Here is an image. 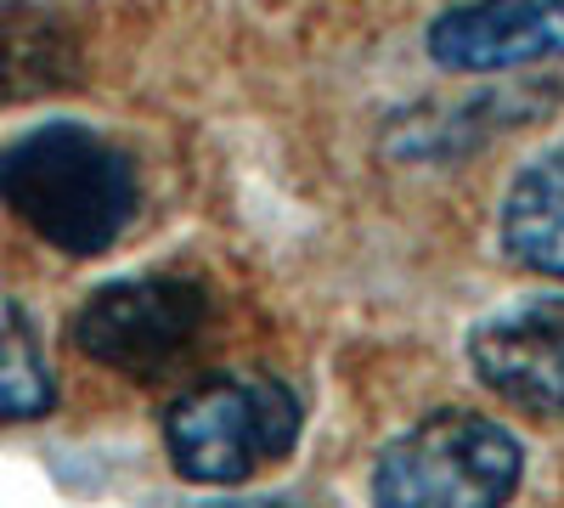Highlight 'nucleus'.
<instances>
[{
  "instance_id": "f257e3e1",
  "label": "nucleus",
  "mask_w": 564,
  "mask_h": 508,
  "mask_svg": "<svg viewBox=\"0 0 564 508\" xmlns=\"http://www.w3.org/2000/svg\"><path fill=\"white\" fill-rule=\"evenodd\" d=\"M0 204L40 244L63 255H102L135 220V164L85 125H40L0 153Z\"/></svg>"
},
{
  "instance_id": "f03ea898",
  "label": "nucleus",
  "mask_w": 564,
  "mask_h": 508,
  "mask_svg": "<svg viewBox=\"0 0 564 508\" xmlns=\"http://www.w3.org/2000/svg\"><path fill=\"white\" fill-rule=\"evenodd\" d=\"M520 441L480 412H435L395 435L372 469V508H508Z\"/></svg>"
},
{
  "instance_id": "7ed1b4c3",
  "label": "nucleus",
  "mask_w": 564,
  "mask_h": 508,
  "mask_svg": "<svg viewBox=\"0 0 564 508\" xmlns=\"http://www.w3.org/2000/svg\"><path fill=\"white\" fill-rule=\"evenodd\" d=\"M300 441V401L276 379H209L164 412L170 464L198 486H243Z\"/></svg>"
},
{
  "instance_id": "20e7f679",
  "label": "nucleus",
  "mask_w": 564,
  "mask_h": 508,
  "mask_svg": "<svg viewBox=\"0 0 564 508\" xmlns=\"http://www.w3.org/2000/svg\"><path fill=\"white\" fill-rule=\"evenodd\" d=\"M209 294L193 277H124L97 289L74 316V345L124 379H153L198 345Z\"/></svg>"
},
{
  "instance_id": "39448f33",
  "label": "nucleus",
  "mask_w": 564,
  "mask_h": 508,
  "mask_svg": "<svg viewBox=\"0 0 564 508\" xmlns=\"http://www.w3.org/2000/svg\"><path fill=\"white\" fill-rule=\"evenodd\" d=\"M468 356L502 401L531 419H564V294L491 311L468 339Z\"/></svg>"
},
{
  "instance_id": "423d86ee",
  "label": "nucleus",
  "mask_w": 564,
  "mask_h": 508,
  "mask_svg": "<svg viewBox=\"0 0 564 508\" xmlns=\"http://www.w3.org/2000/svg\"><path fill=\"white\" fill-rule=\"evenodd\" d=\"M430 57L452 74H502L564 57V0H468L435 18Z\"/></svg>"
},
{
  "instance_id": "0eeeda50",
  "label": "nucleus",
  "mask_w": 564,
  "mask_h": 508,
  "mask_svg": "<svg viewBox=\"0 0 564 508\" xmlns=\"http://www.w3.org/2000/svg\"><path fill=\"white\" fill-rule=\"evenodd\" d=\"M79 79V45L63 18L0 0V108L52 97Z\"/></svg>"
},
{
  "instance_id": "6e6552de",
  "label": "nucleus",
  "mask_w": 564,
  "mask_h": 508,
  "mask_svg": "<svg viewBox=\"0 0 564 508\" xmlns=\"http://www.w3.org/2000/svg\"><path fill=\"white\" fill-rule=\"evenodd\" d=\"M502 244L520 266L564 277V148L536 159L508 187V198H502Z\"/></svg>"
},
{
  "instance_id": "1a4fd4ad",
  "label": "nucleus",
  "mask_w": 564,
  "mask_h": 508,
  "mask_svg": "<svg viewBox=\"0 0 564 508\" xmlns=\"http://www.w3.org/2000/svg\"><path fill=\"white\" fill-rule=\"evenodd\" d=\"M57 385L52 361L40 350L34 322L23 316L18 300L0 294V424H29L40 412H52Z\"/></svg>"
}]
</instances>
